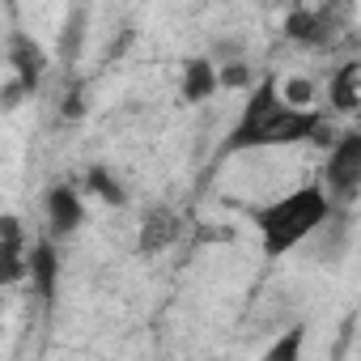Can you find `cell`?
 Listing matches in <instances>:
<instances>
[{"mask_svg": "<svg viewBox=\"0 0 361 361\" xmlns=\"http://www.w3.org/2000/svg\"><path fill=\"white\" fill-rule=\"evenodd\" d=\"M319 111L310 106H289L276 94V81H259V90H251L234 132L226 136V153H251V149H281V145H306V136L314 132Z\"/></svg>", "mask_w": 361, "mask_h": 361, "instance_id": "cell-1", "label": "cell"}, {"mask_svg": "<svg viewBox=\"0 0 361 361\" xmlns=\"http://www.w3.org/2000/svg\"><path fill=\"white\" fill-rule=\"evenodd\" d=\"M336 204L327 200V192L323 188H298V192H289V196H281V200H272L268 209H259L255 213V226H259V238H264V255L268 259H281V255H289L293 247H302L306 238H314L319 234V226H323V217L331 213Z\"/></svg>", "mask_w": 361, "mask_h": 361, "instance_id": "cell-2", "label": "cell"}, {"mask_svg": "<svg viewBox=\"0 0 361 361\" xmlns=\"http://www.w3.org/2000/svg\"><path fill=\"white\" fill-rule=\"evenodd\" d=\"M327 200L331 204H353L361 192V132L336 136L327 149Z\"/></svg>", "mask_w": 361, "mask_h": 361, "instance_id": "cell-3", "label": "cell"}, {"mask_svg": "<svg viewBox=\"0 0 361 361\" xmlns=\"http://www.w3.org/2000/svg\"><path fill=\"white\" fill-rule=\"evenodd\" d=\"M26 276V230L13 213L0 217V289L22 285Z\"/></svg>", "mask_w": 361, "mask_h": 361, "instance_id": "cell-4", "label": "cell"}, {"mask_svg": "<svg viewBox=\"0 0 361 361\" xmlns=\"http://www.w3.org/2000/svg\"><path fill=\"white\" fill-rule=\"evenodd\" d=\"M183 234V221H178V213L174 209H149L145 217H140V234H136V247H140V255H161L166 247H174V238Z\"/></svg>", "mask_w": 361, "mask_h": 361, "instance_id": "cell-5", "label": "cell"}, {"mask_svg": "<svg viewBox=\"0 0 361 361\" xmlns=\"http://www.w3.org/2000/svg\"><path fill=\"white\" fill-rule=\"evenodd\" d=\"M26 276L35 281L39 298L51 306V302H56V285H60V251H56V243H51V238L35 243V247L26 251Z\"/></svg>", "mask_w": 361, "mask_h": 361, "instance_id": "cell-6", "label": "cell"}, {"mask_svg": "<svg viewBox=\"0 0 361 361\" xmlns=\"http://www.w3.org/2000/svg\"><path fill=\"white\" fill-rule=\"evenodd\" d=\"M9 64H13V73H18V81L35 94L39 90V81H43V73H47V51L30 39V35H9Z\"/></svg>", "mask_w": 361, "mask_h": 361, "instance_id": "cell-7", "label": "cell"}, {"mask_svg": "<svg viewBox=\"0 0 361 361\" xmlns=\"http://www.w3.org/2000/svg\"><path fill=\"white\" fill-rule=\"evenodd\" d=\"M85 221V209H81V196L73 188H51L47 192V226H51V238H68L77 234V226Z\"/></svg>", "mask_w": 361, "mask_h": 361, "instance_id": "cell-8", "label": "cell"}, {"mask_svg": "<svg viewBox=\"0 0 361 361\" xmlns=\"http://www.w3.org/2000/svg\"><path fill=\"white\" fill-rule=\"evenodd\" d=\"M327 102L336 115H357L361 106V60H344L327 81Z\"/></svg>", "mask_w": 361, "mask_h": 361, "instance_id": "cell-9", "label": "cell"}, {"mask_svg": "<svg viewBox=\"0 0 361 361\" xmlns=\"http://www.w3.org/2000/svg\"><path fill=\"white\" fill-rule=\"evenodd\" d=\"M183 102H209L221 85H217V64L213 60H204V56H196V60H188L183 64Z\"/></svg>", "mask_w": 361, "mask_h": 361, "instance_id": "cell-10", "label": "cell"}, {"mask_svg": "<svg viewBox=\"0 0 361 361\" xmlns=\"http://www.w3.org/2000/svg\"><path fill=\"white\" fill-rule=\"evenodd\" d=\"M85 188H90L98 200H106V204H123V200H128L123 183H119L106 166H90V170H85Z\"/></svg>", "mask_w": 361, "mask_h": 361, "instance_id": "cell-11", "label": "cell"}, {"mask_svg": "<svg viewBox=\"0 0 361 361\" xmlns=\"http://www.w3.org/2000/svg\"><path fill=\"white\" fill-rule=\"evenodd\" d=\"M247 81H251V68H247L243 56H230V60L217 64V85H221V90H243Z\"/></svg>", "mask_w": 361, "mask_h": 361, "instance_id": "cell-12", "label": "cell"}, {"mask_svg": "<svg viewBox=\"0 0 361 361\" xmlns=\"http://www.w3.org/2000/svg\"><path fill=\"white\" fill-rule=\"evenodd\" d=\"M276 94H281V102H289V106H310V102H314V85H310L306 77H285V81L276 85Z\"/></svg>", "mask_w": 361, "mask_h": 361, "instance_id": "cell-13", "label": "cell"}, {"mask_svg": "<svg viewBox=\"0 0 361 361\" xmlns=\"http://www.w3.org/2000/svg\"><path fill=\"white\" fill-rule=\"evenodd\" d=\"M302 336H306L302 327H289V331H285V336L268 348V361H293V357L302 353Z\"/></svg>", "mask_w": 361, "mask_h": 361, "instance_id": "cell-14", "label": "cell"}, {"mask_svg": "<svg viewBox=\"0 0 361 361\" xmlns=\"http://www.w3.org/2000/svg\"><path fill=\"white\" fill-rule=\"evenodd\" d=\"M81 115H85V85L73 81L68 94H64V119H81Z\"/></svg>", "mask_w": 361, "mask_h": 361, "instance_id": "cell-15", "label": "cell"}, {"mask_svg": "<svg viewBox=\"0 0 361 361\" xmlns=\"http://www.w3.org/2000/svg\"><path fill=\"white\" fill-rule=\"evenodd\" d=\"M77 47H81V13H73V18H68V30H64V47H60V56H64V60H73V56H77Z\"/></svg>", "mask_w": 361, "mask_h": 361, "instance_id": "cell-16", "label": "cell"}, {"mask_svg": "<svg viewBox=\"0 0 361 361\" xmlns=\"http://www.w3.org/2000/svg\"><path fill=\"white\" fill-rule=\"evenodd\" d=\"M298 5H310V0H298Z\"/></svg>", "mask_w": 361, "mask_h": 361, "instance_id": "cell-17", "label": "cell"}, {"mask_svg": "<svg viewBox=\"0 0 361 361\" xmlns=\"http://www.w3.org/2000/svg\"><path fill=\"white\" fill-rule=\"evenodd\" d=\"M0 306H5V298H0Z\"/></svg>", "mask_w": 361, "mask_h": 361, "instance_id": "cell-18", "label": "cell"}]
</instances>
